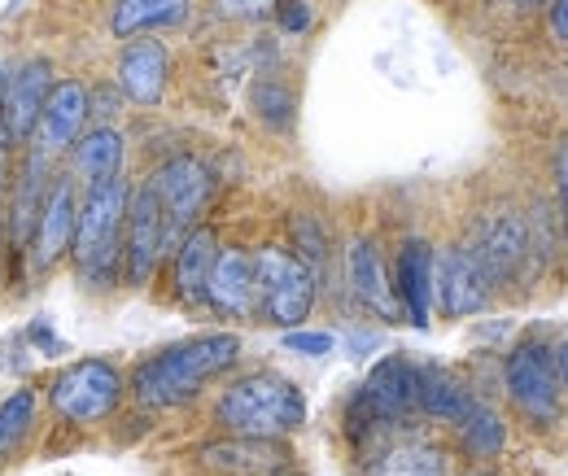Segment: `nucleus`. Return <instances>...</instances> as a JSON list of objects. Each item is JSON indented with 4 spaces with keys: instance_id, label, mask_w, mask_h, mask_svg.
<instances>
[{
    "instance_id": "7ed1b4c3",
    "label": "nucleus",
    "mask_w": 568,
    "mask_h": 476,
    "mask_svg": "<svg viewBox=\"0 0 568 476\" xmlns=\"http://www.w3.org/2000/svg\"><path fill=\"white\" fill-rule=\"evenodd\" d=\"M214 424L227 437L281 442L306 424V398L288 376L272 372V367H258V372H245V376L223 385V394L214 398Z\"/></svg>"
},
{
    "instance_id": "39448f33",
    "label": "nucleus",
    "mask_w": 568,
    "mask_h": 476,
    "mask_svg": "<svg viewBox=\"0 0 568 476\" xmlns=\"http://www.w3.org/2000/svg\"><path fill=\"white\" fill-rule=\"evenodd\" d=\"M254 293L258 320L272 328H302L320 297V275L311 272L288 245H258L254 254Z\"/></svg>"
},
{
    "instance_id": "4be33fe9",
    "label": "nucleus",
    "mask_w": 568,
    "mask_h": 476,
    "mask_svg": "<svg viewBox=\"0 0 568 476\" xmlns=\"http://www.w3.org/2000/svg\"><path fill=\"white\" fill-rule=\"evenodd\" d=\"M202 459L219 468V473L232 476H267L284 468V446L272 437H227V442H214L202 450Z\"/></svg>"
},
{
    "instance_id": "9b49d317",
    "label": "nucleus",
    "mask_w": 568,
    "mask_h": 476,
    "mask_svg": "<svg viewBox=\"0 0 568 476\" xmlns=\"http://www.w3.org/2000/svg\"><path fill=\"white\" fill-rule=\"evenodd\" d=\"M88 119H92V88L83 79H74V74L53 79V88H49V97L40 105V119H36V128H31L22 149L58 162V158H67L74 136L88 128Z\"/></svg>"
},
{
    "instance_id": "f3484780",
    "label": "nucleus",
    "mask_w": 568,
    "mask_h": 476,
    "mask_svg": "<svg viewBox=\"0 0 568 476\" xmlns=\"http://www.w3.org/2000/svg\"><path fill=\"white\" fill-rule=\"evenodd\" d=\"M123 166H128V136L119 128H110V123H97V128H83L74 136L62 171L71 175L79 189H88V184L123 175Z\"/></svg>"
},
{
    "instance_id": "5701e85b",
    "label": "nucleus",
    "mask_w": 568,
    "mask_h": 476,
    "mask_svg": "<svg viewBox=\"0 0 568 476\" xmlns=\"http://www.w3.org/2000/svg\"><path fill=\"white\" fill-rule=\"evenodd\" d=\"M473 403H477V394L459 372L437 367V363L420 367V415L442 419V424H459Z\"/></svg>"
},
{
    "instance_id": "a878e982",
    "label": "nucleus",
    "mask_w": 568,
    "mask_h": 476,
    "mask_svg": "<svg viewBox=\"0 0 568 476\" xmlns=\"http://www.w3.org/2000/svg\"><path fill=\"white\" fill-rule=\"evenodd\" d=\"M288 250L311 267V272L320 275L324 272V263H328V236H324V223L315 219V214H293L288 219Z\"/></svg>"
},
{
    "instance_id": "f704fd0d",
    "label": "nucleus",
    "mask_w": 568,
    "mask_h": 476,
    "mask_svg": "<svg viewBox=\"0 0 568 476\" xmlns=\"http://www.w3.org/2000/svg\"><path fill=\"white\" fill-rule=\"evenodd\" d=\"M556 376H560V389H568V337L556 345Z\"/></svg>"
},
{
    "instance_id": "ddd939ff",
    "label": "nucleus",
    "mask_w": 568,
    "mask_h": 476,
    "mask_svg": "<svg viewBox=\"0 0 568 476\" xmlns=\"http://www.w3.org/2000/svg\"><path fill=\"white\" fill-rule=\"evenodd\" d=\"M468 250L481 259L486 275L498 284L516 280L525 254H529V232H525V219L511 214V210H495V214H481L473 223V236H468Z\"/></svg>"
},
{
    "instance_id": "4c0bfd02",
    "label": "nucleus",
    "mask_w": 568,
    "mask_h": 476,
    "mask_svg": "<svg viewBox=\"0 0 568 476\" xmlns=\"http://www.w3.org/2000/svg\"><path fill=\"white\" fill-rule=\"evenodd\" d=\"M520 4H529V0H520Z\"/></svg>"
},
{
    "instance_id": "dca6fc26",
    "label": "nucleus",
    "mask_w": 568,
    "mask_h": 476,
    "mask_svg": "<svg viewBox=\"0 0 568 476\" xmlns=\"http://www.w3.org/2000/svg\"><path fill=\"white\" fill-rule=\"evenodd\" d=\"M206 306L219 320H258V293H254V259L241 245H219L211 280H206Z\"/></svg>"
},
{
    "instance_id": "423d86ee",
    "label": "nucleus",
    "mask_w": 568,
    "mask_h": 476,
    "mask_svg": "<svg viewBox=\"0 0 568 476\" xmlns=\"http://www.w3.org/2000/svg\"><path fill=\"white\" fill-rule=\"evenodd\" d=\"M503 389H507V403L529 424L551 428L560 419V394H565L556 376V350L538 337L516 341L503 358Z\"/></svg>"
},
{
    "instance_id": "f257e3e1",
    "label": "nucleus",
    "mask_w": 568,
    "mask_h": 476,
    "mask_svg": "<svg viewBox=\"0 0 568 476\" xmlns=\"http://www.w3.org/2000/svg\"><path fill=\"white\" fill-rule=\"evenodd\" d=\"M241 363V337L236 333H197V337L171 341L153 354L136 358L128 372V398L141 411L189 407L202 398V389L227 376Z\"/></svg>"
},
{
    "instance_id": "a211bd4d",
    "label": "nucleus",
    "mask_w": 568,
    "mask_h": 476,
    "mask_svg": "<svg viewBox=\"0 0 568 476\" xmlns=\"http://www.w3.org/2000/svg\"><path fill=\"white\" fill-rule=\"evenodd\" d=\"M433 245L420 236H407L394 259V293L403 306V320L412 328H428L433 320Z\"/></svg>"
},
{
    "instance_id": "0eeeda50",
    "label": "nucleus",
    "mask_w": 568,
    "mask_h": 476,
    "mask_svg": "<svg viewBox=\"0 0 568 476\" xmlns=\"http://www.w3.org/2000/svg\"><path fill=\"white\" fill-rule=\"evenodd\" d=\"M158 202H162V214H166V232H171V250L180 245V236L189 227L202 223L206 205L214 198V171L197 158V153H171L166 162L153 166L149 175Z\"/></svg>"
},
{
    "instance_id": "c756f323",
    "label": "nucleus",
    "mask_w": 568,
    "mask_h": 476,
    "mask_svg": "<svg viewBox=\"0 0 568 476\" xmlns=\"http://www.w3.org/2000/svg\"><path fill=\"white\" fill-rule=\"evenodd\" d=\"M276 0H214V13L227 22H263L272 18Z\"/></svg>"
},
{
    "instance_id": "f03ea898",
    "label": "nucleus",
    "mask_w": 568,
    "mask_h": 476,
    "mask_svg": "<svg viewBox=\"0 0 568 476\" xmlns=\"http://www.w3.org/2000/svg\"><path fill=\"white\" fill-rule=\"evenodd\" d=\"M132 202V180L114 175L101 184H88L79 193V223H74L71 263L74 280L88 293H110L123 284V223Z\"/></svg>"
},
{
    "instance_id": "412c9836",
    "label": "nucleus",
    "mask_w": 568,
    "mask_h": 476,
    "mask_svg": "<svg viewBox=\"0 0 568 476\" xmlns=\"http://www.w3.org/2000/svg\"><path fill=\"white\" fill-rule=\"evenodd\" d=\"M193 0H114L110 4V36L114 40H136L153 31H175L189 22Z\"/></svg>"
},
{
    "instance_id": "6ab92c4d",
    "label": "nucleus",
    "mask_w": 568,
    "mask_h": 476,
    "mask_svg": "<svg viewBox=\"0 0 568 476\" xmlns=\"http://www.w3.org/2000/svg\"><path fill=\"white\" fill-rule=\"evenodd\" d=\"M367 476H446V450L420 433H385L367 450Z\"/></svg>"
},
{
    "instance_id": "bb28decb",
    "label": "nucleus",
    "mask_w": 568,
    "mask_h": 476,
    "mask_svg": "<svg viewBox=\"0 0 568 476\" xmlns=\"http://www.w3.org/2000/svg\"><path fill=\"white\" fill-rule=\"evenodd\" d=\"M254 110H258V119L267 123V128H288L293 123V110H297V101H293V92L284 88L281 79H258L254 83Z\"/></svg>"
},
{
    "instance_id": "aec40b11",
    "label": "nucleus",
    "mask_w": 568,
    "mask_h": 476,
    "mask_svg": "<svg viewBox=\"0 0 568 476\" xmlns=\"http://www.w3.org/2000/svg\"><path fill=\"white\" fill-rule=\"evenodd\" d=\"M214 254H219V236L206 223L189 227L180 236V245L166 254L171 259V293L180 306H206V280H211Z\"/></svg>"
},
{
    "instance_id": "e433bc0d",
    "label": "nucleus",
    "mask_w": 568,
    "mask_h": 476,
    "mask_svg": "<svg viewBox=\"0 0 568 476\" xmlns=\"http://www.w3.org/2000/svg\"><path fill=\"white\" fill-rule=\"evenodd\" d=\"M473 476H490V473H473Z\"/></svg>"
},
{
    "instance_id": "72a5a7b5",
    "label": "nucleus",
    "mask_w": 568,
    "mask_h": 476,
    "mask_svg": "<svg viewBox=\"0 0 568 476\" xmlns=\"http://www.w3.org/2000/svg\"><path fill=\"white\" fill-rule=\"evenodd\" d=\"M556 184H560V198H565V219H568V144L556 153Z\"/></svg>"
},
{
    "instance_id": "2f4dec72",
    "label": "nucleus",
    "mask_w": 568,
    "mask_h": 476,
    "mask_svg": "<svg viewBox=\"0 0 568 476\" xmlns=\"http://www.w3.org/2000/svg\"><path fill=\"white\" fill-rule=\"evenodd\" d=\"M31 341H40V350H44L49 358H58V354L67 350L62 341H58L53 333H49V324H44V320H36V324H31Z\"/></svg>"
},
{
    "instance_id": "393cba45",
    "label": "nucleus",
    "mask_w": 568,
    "mask_h": 476,
    "mask_svg": "<svg viewBox=\"0 0 568 476\" xmlns=\"http://www.w3.org/2000/svg\"><path fill=\"white\" fill-rule=\"evenodd\" d=\"M36 415H40V394L27 385L0 398V464H9L27 446V437L36 433Z\"/></svg>"
},
{
    "instance_id": "f8f14e48",
    "label": "nucleus",
    "mask_w": 568,
    "mask_h": 476,
    "mask_svg": "<svg viewBox=\"0 0 568 476\" xmlns=\"http://www.w3.org/2000/svg\"><path fill=\"white\" fill-rule=\"evenodd\" d=\"M346 288L355 293V302L376 315L381 324H398L403 320V306H398V293H394V272L385 267V254L372 236H355L346 245Z\"/></svg>"
},
{
    "instance_id": "cd10ccee",
    "label": "nucleus",
    "mask_w": 568,
    "mask_h": 476,
    "mask_svg": "<svg viewBox=\"0 0 568 476\" xmlns=\"http://www.w3.org/2000/svg\"><path fill=\"white\" fill-rule=\"evenodd\" d=\"M272 18H276V27H281L284 36H302L315 22V4L311 0H276Z\"/></svg>"
},
{
    "instance_id": "473e14b6",
    "label": "nucleus",
    "mask_w": 568,
    "mask_h": 476,
    "mask_svg": "<svg viewBox=\"0 0 568 476\" xmlns=\"http://www.w3.org/2000/svg\"><path fill=\"white\" fill-rule=\"evenodd\" d=\"M551 36L568 44V0H551Z\"/></svg>"
},
{
    "instance_id": "2eb2a0df",
    "label": "nucleus",
    "mask_w": 568,
    "mask_h": 476,
    "mask_svg": "<svg viewBox=\"0 0 568 476\" xmlns=\"http://www.w3.org/2000/svg\"><path fill=\"white\" fill-rule=\"evenodd\" d=\"M49 88H53V62L49 58H31V62L13 67L0 79V123L9 128V136H13L18 149L31 136Z\"/></svg>"
},
{
    "instance_id": "b1692460",
    "label": "nucleus",
    "mask_w": 568,
    "mask_h": 476,
    "mask_svg": "<svg viewBox=\"0 0 568 476\" xmlns=\"http://www.w3.org/2000/svg\"><path fill=\"white\" fill-rule=\"evenodd\" d=\"M455 428H459V446H464L468 459H498L503 446H507V424H503V415H498L490 403H481V398L468 407V415H464Z\"/></svg>"
},
{
    "instance_id": "4468645a",
    "label": "nucleus",
    "mask_w": 568,
    "mask_h": 476,
    "mask_svg": "<svg viewBox=\"0 0 568 476\" xmlns=\"http://www.w3.org/2000/svg\"><path fill=\"white\" fill-rule=\"evenodd\" d=\"M166 83H171V53H166V44L153 40V36L128 40L123 53H119V62H114V88L132 105L153 110V105H162Z\"/></svg>"
},
{
    "instance_id": "6e6552de",
    "label": "nucleus",
    "mask_w": 568,
    "mask_h": 476,
    "mask_svg": "<svg viewBox=\"0 0 568 476\" xmlns=\"http://www.w3.org/2000/svg\"><path fill=\"white\" fill-rule=\"evenodd\" d=\"M74 223H79V184L67 171H53L49 189H44V202H40V214H36V227H31V241H27L31 272L49 275L71 259Z\"/></svg>"
},
{
    "instance_id": "c9c22d12",
    "label": "nucleus",
    "mask_w": 568,
    "mask_h": 476,
    "mask_svg": "<svg viewBox=\"0 0 568 476\" xmlns=\"http://www.w3.org/2000/svg\"><path fill=\"white\" fill-rule=\"evenodd\" d=\"M267 476H297V473H288V468H276V473H267Z\"/></svg>"
},
{
    "instance_id": "7c9ffc66",
    "label": "nucleus",
    "mask_w": 568,
    "mask_h": 476,
    "mask_svg": "<svg viewBox=\"0 0 568 476\" xmlns=\"http://www.w3.org/2000/svg\"><path fill=\"white\" fill-rule=\"evenodd\" d=\"M18 144L9 136V128L0 123V210H4V193H9V180H13V166H18Z\"/></svg>"
},
{
    "instance_id": "c85d7f7f",
    "label": "nucleus",
    "mask_w": 568,
    "mask_h": 476,
    "mask_svg": "<svg viewBox=\"0 0 568 476\" xmlns=\"http://www.w3.org/2000/svg\"><path fill=\"white\" fill-rule=\"evenodd\" d=\"M333 345H337L333 333H306V328H288V333H284V350H288V354L324 358V354H333Z\"/></svg>"
},
{
    "instance_id": "1a4fd4ad",
    "label": "nucleus",
    "mask_w": 568,
    "mask_h": 476,
    "mask_svg": "<svg viewBox=\"0 0 568 476\" xmlns=\"http://www.w3.org/2000/svg\"><path fill=\"white\" fill-rule=\"evenodd\" d=\"M171 254V232H166V214L153 193V184L144 180L141 189H132L128 202V223H123V284L128 288H144L158 267Z\"/></svg>"
},
{
    "instance_id": "9d476101",
    "label": "nucleus",
    "mask_w": 568,
    "mask_h": 476,
    "mask_svg": "<svg viewBox=\"0 0 568 476\" xmlns=\"http://www.w3.org/2000/svg\"><path fill=\"white\" fill-rule=\"evenodd\" d=\"M490 302H495V280L486 275L481 259L468 250V241L433 254V306L446 320L481 315Z\"/></svg>"
},
{
    "instance_id": "20e7f679",
    "label": "nucleus",
    "mask_w": 568,
    "mask_h": 476,
    "mask_svg": "<svg viewBox=\"0 0 568 476\" xmlns=\"http://www.w3.org/2000/svg\"><path fill=\"white\" fill-rule=\"evenodd\" d=\"M123 398H128V376L114 358H101V354H88V358L58 367L44 385V403L53 411V419L74 424V428L105 424L123 407Z\"/></svg>"
}]
</instances>
